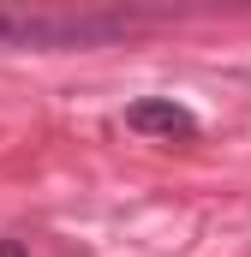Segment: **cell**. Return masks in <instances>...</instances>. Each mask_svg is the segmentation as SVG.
I'll return each mask as SVG.
<instances>
[{
  "mask_svg": "<svg viewBox=\"0 0 251 257\" xmlns=\"http://www.w3.org/2000/svg\"><path fill=\"white\" fill-rule=\"evenodd\" d=\"M126 126L138 132V138L186 144V138H197V114H191L186 102H174V96H144V102H132V108H126Z\"/></svg>",
  "mask_w": 251,
  "mask_h": 257,
  "instance_id": "obj_2",
  "label": "cell"
},
{
  "mask_svg": "<svg viewBox=\"0 0 251 257\" xmlns=\"http://www.w3.org/2000/svg\"><path fill=\"white\" fill-rule=\"evenodd\" d=\"M138 18L132 12H30L0 6V48H108Z\"/></svg>",
  "mask_w": 251,
  "mask_h": 257,
  "instance_id": "obj_1",
  "label": "cell"
},
{
  "mask_svg": "<svg viewBox=\"0 0 251 257\" xmlns=\"http://www.w3.org/2000/svg\"><path fill=\"white\" fill-rule=\"evenodd\" d=\"M0 257H30V245L24 239H0Z\"/></svg>",
  "mask_w": 251,
  "mask_h": 257,
  "instance_id": "obj_3",
  "label": "cell"
}]
</instances>
